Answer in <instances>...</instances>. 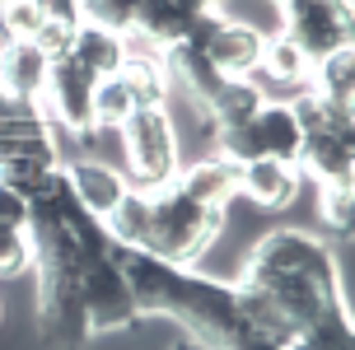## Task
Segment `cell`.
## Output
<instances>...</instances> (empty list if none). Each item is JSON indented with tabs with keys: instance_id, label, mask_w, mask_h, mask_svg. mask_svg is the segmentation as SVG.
Here are the masks:
<instances>
[{
	"instance_id": "obj_17",
	"label": "cell",
	"mask_w": 355,
	"mask_h": 350,
	"mask_svg": "<svg viewBox=\"0 0 355 350\" xmlns=\"http://www.w3.org/2000/svg\"><path fill=\"white\" fill-rule=\"evenodd\" d=\"M126 47H131V37H126V33L80 24V28H75V42H71V56L89 70V75H94V80H107V75H117V70H122Z\"/></svg>"
},
{
	"instance_id": "obj_9",
	"label": "cell",
	"mask_w": 355,
	"mask_h": 350,
	"mask_svg": "<svg viewBox=\"0 0 355 350\" xmlns=\"http://www.w3.org/2000/svg\"><path fill=\"white\" fill-rule=\"evenodd\" d=\"M300 168H309L322 187L351 182V173H355V126L309 131L304 136V150H300Z\"/></svg>"
},
{
	"instance_id": "obj_19",
	"label": "cell",
	"mask_w": 355,
	"mask_h": 350,
	"mask_svg": "<svg viewBox=\"0 0 355 350\" xmlns=\"http://www.w3.org/2000/svg\"><path fill=\"white\" fill-rule=\"evenodd\" d=\"M309 89L322 94V98H332V103H351L355 98V56H351V47H341V52L313 61Z\"/></svg>"
},
{
	"instance_id": "obj_8",
	"label": "cell",
	"mask_w": 355,
	"mask_h": 350,
	"mask_svg": "<svg viewBox=\"0 0 355 350\" xmlns=\"http://www.w3.org/2000/svg\"><path fill=\"white\" fill-rule=\"evenodd\" d=\"M33 276H37V332H42V341H52L56 350L85 346L94 327H89L85 299L75 290V280L56 276V271H33Z\"/></svg>"
},
{
	"instance_id": "obj_11",
	"label": "cell",
	"mask_w": 355,
	"mask_h": 350,
	"mask_svg": "<svg viewBox=\"0 0 355 350\" xmlns=\"http://www.w3.org/2000/svg\"><path fill=\"white\" fill-rule=\"evenodd\" d=\"M66 182H71L75 201H80L94 220H103L107 210L131 192V177H126L122 168L103 164V159H75V164H66Z\"/></svg>"
},
{
	"instance_id": "obj_14",
	"label": "cell",
	"mask_w": 355,
	"mask_h": 350,
	"mask_svg": "<svg viewBox=\"0 0 355 350\" xmlns=\"http://www.w3.org/2000/svg\"><path fill=\"white\" fill-rule=\"evenodd\" d=\"M47 56L37 52L33 42H5L0 47V89L15 103H37V94L47 85Z\"/></svg>"
},
{
	"instance_id": "obj_13",
	"label": "cell",
	"mask_w": 355,
	"mask_h": 350,
	"mask_svg": "<svg viewBox=\"0 0 355 350\" xmlns=\"http://www.w3.org/2000/svg\"><path fill=\"white\" fill-rule=\"evenodd\" d=\"M173 187H182V192L192 196V201H201V206L225 210L234 196H239V168L220 155H206V159H196V164H187V168H178Z\"/></svg>"
},
{
	"instance_id": "obj_3",
	"label": "cell",
	"mask_w": 355,
	"mask_h": 350,
	"mask_svg": "<svg viewBox=\"0 0 355 350\" xmlns=\"http://www.w3.org/2000/svg\"><path fill=\"white\" fill-rule=\"evenodd\" d=\"M122 145H126V177L136 192H159L178 177L182 168V145H178V126L168 117L164 103H145L136 107L122 126Z\"/></svg>"
},
{
	"instance_id": "obj_16",
	"label": "cell",
	"mask_w": 355,
	"mask_h": 350,
	"mask_svg": "<svg viewBox=\"0 0 355 350\" xmlns=\"http://www.w3.org/2000/svg\"><path fill=\"white\" fill-rule=\"evenodd\" d=\"M309 70H313V61L290 42L285 33L266 37L262 42V56H257V70H252V80L257 85H276V89H290V94H300V89H309Z\"/></svg>"
},
{
	"instance_id": "obj_21",
	"label": "cell",
	"mask_w": 355,
	"mask_h": 350,
	"mask_svg": "<svg viewBox=\"0 0 355 350\" xmlns=\"http://www.w3.org/2000/svg\"><path fill=\"white\" fill-rule=\"evenodd\" d=\"M131 19H136V0H80V24L131 33Z\"/></svg>"
},
{
	"instance_id": "obj_25",
	"label": "cell",
	"mask_w": 355,
	"mask_h": 350,
	"mask_svg": "<svg viewBox=\"0 0 355 350\" xmlns=\"http://www.w3.org/2000/svg\"><path fill=\"white\" fill-rule=\"evenodd\" d=\"M0 225L28 229V196L19 192L15 182H5V177H0Z\"/></svg>"
},
{
	"instance_id": "obj_27",
	"label": "cell",
	"mask_w": 355,
	"mask_h": 350,
	"mask_svg": "<svg viewBox=\"0 0 355 350\" xmlns=\"http://www.w3.org/2000/svg\"><path fill=\"white\" fill-rule=\"evenodd\" d=\"M173 350H206V346H201V341H196V336H182V341H178Z\"/></svg>"
},
{
	"instance_id": "obj_22",
	"label": "cell",
	"mask_w": 355,
	"mask_h": 350,
	"mask_svg": "<svg viewBox=\"0 0 355 350\" xmlns=\"http://www.w3.org/2000/svg\"><path fill=\"white\" fill-rule=\"evenodd\" d=\"M33 271V243H28V229L0 225V276H24Z\"/></svg>"
},
{
	"instance_id": "obj_31",
	"label": "cell",
	"mask_w": 355,
	"mask_h": 350,
	"mask_svg": "<svg viewBox=\"0 0 355 350\" xmlns=\"http://www.w3.org/2000/svg\"><path fill=\"white\" fill-rule=\"evenodd\" d=\"M276 5H290V0H276Z\"/></svg>"
},
{
	"instance_id": "obj_24",
	"label": "cell",
	"mask_w": 355,
	"mask_h": 350,
	"mask_svg": "<svg viewBox=\"0 0 355 350\" xmlns=\"http://www.w3.org/2000/svg\"><path fill=\"white\" fill-rule=\"evenodd\" d=\"M351 215H355V192L351 182H337V187H322V220L332 229H351Z\"/></svg>"
},
{
	"instance_id": "obj_30",
	"label": "cell",
	"mask_w": 355,
	"mask_h": 350,
	"mask_svg": "<svg viewBox=\"0 0 355 350\" xmlns=\"http://www.w3.org/2000/svg\"><path fill=\"white\" fill-rule=\"evenodd\" d=\"M285 350H309V346H304V341H290V346H285Z\"/></svg>"
},
{
	"instance_id": "obj_7",
	"label": "cell",
	"mask_w": 355,
	"mask_h": 350,
	"mask_svg": "<svg viewBox=\"0 0 355 350\" xmlns=\"http://www.w3.org/2000/svg\"><path fill=\"white\" fill-rule=\"evenodd\" d=\"M182 42H192L196 52L211 56V66L220 70V75H252V70H257V56H262L266 33L252 28V24H243V19H230V15H220V10H206V15L187 28Z\"/></svg>"
},
{
	"instance_id": "obj_29",
	"label": "cell",
	"mask_w": 355,
	"mask_h": 350,
	"mask_svg": "<svg viewBox=\"0 0 355 350\" xmlns=\"http://www.w3.org/2000/svg\"><path fill=\"white\" fill-rule=\"evenodd\" d=\"M10 103H15V98H10V94H5V89H0V107H10Z\"/></svg>"
},
{
	"instance_id": "obj_15",
	"label": "cell",
	"mask_w": 355,
	"mask_h": 350,
	"mask_svg": "<svg viewBox=\"0 0 355 350\" xmlns=\"http://www.w3.org/2000/svg\"><path fill=\"white\" fill-rule=\"evenodd\" d=\"M117 80L136 94V103H141V107L145 103H164V98H168V89H173L159 47H150V42H141V37H131V47H126V61H122V70H117Z\"/></svg>"
},
{
	"instance_id": "obj_28",
	"label": "cell",
	"mask_w": 355,
	"mask_h": 350,
	"mask_svg": "<svg viewBox=\"0 0 355 350\" xmlns=\"http://www.w3.org/2000/svg\"><path fill=\"white\" fill-rule=\"evenodd\" d=\"M201 5H206V10H220V5H225V0H201Z\"/></svg>"
},
{
	"instance_id": "obj_18",
	"label": "cell",
	"mask_w": 355,
	"mask_h": 350,
	"mask_svg": "<svg viewBox=\"0 0 355 350\" xmlns=\"http://www.w3.org/2000/svg\"><path fill=\"white\" fill-rule=\"evenodd\" d=\"M103 234L112 247H136L141 252L145 238H150V192H131L117 201V206L103 215Z\"/></svg>"
},
{
	"instance_id": "obj_10",
	"label": "cell",
	"mask_w": 355,
	"mask_h": 350,
	"mask_svg": "<svg viewBox=\"0 0 355 350\" xmlns=\"http://www.w3.org/2000/svg\"><path fill=\"white\" fill-rule=\"evenodd\" d=\"M206 15L201 0H136V19H131V33L126 37H141L150 47H173L187 37L196 19Z\"/></svg>"
},
{
	"instance_id": "obj_20",
	"label": "cell",
	"mask_w": 355,
	"mask_h": 350,
	"mask_svg": "<svg viewBox=\"0 0 355 350\" xmlns=\"http://www.w3.org/2000/svg\"><path fill=\"white\" fill-rule=\"evenodd\" d=\"M136 94L117 80V75H107V80H98L94 85V131H122L126 117L136 112Z\"/></svg>"
},
{
	"instance_id": "obj_2",
	"label": "cell",
	"mask_w": 355,
	"mask_h": 350,
	"mask_svg": "<svg viewBox=\"0 0 355 350\" xmlns=\"http://www.w3.org/2000/svg\"><path fill=\"white\" fill-rule=\"evenodd\" d=\"M220 225H225V210L201 206L168 182L159 192H150V238L141 252H155L173 266H196L206 257V247L215 243Z\"/></svg>"
},
{
	"instance_id": "obj_6",
	"label": "cell",
	"mask_w": 355,
	"mask_h": 350,
	"mask_svg": "<svg viewBox=\"0 0 355 350\" xmlns=\"http://www.w3.org/2000/svg\"><path fill=\"white\" fill-rule=\"evenodd\" d=\"M281 33L309 61L351 47V0H290L281 5Z\"/></svg>"
},
{
	"instance_id": "obj_12",
	"label": "cell",
	"mask_w": 355,
	"mask_h": 350,
	"mask_svg": "<svg viewBox=\"0 0 355 350\" xmlns=\"http://www.w3.org/2000/svg\"><path fill=\"white\" fill-rule=\"evenodd\" d=\"M239 196H248L262 210H281L300 196V168L281 159H248L239 164Z\"/></svg>"
},
{
	"instance_id": "obj_5",
	"label": "cell",
	"mask_w": 355,
	"mask_h": 350,
	"mask_svg": "<svg viewBox=\"0 0 355 350\" xmlns=\"http://www.w3.org/2000/svg\"><path fill=\"white\" fill-rule=\"evenodd\" d=\"M94 75H89L71 52L56 56L47 66V85L37 94V112L47 117L52 131H66V136H89L94 131Z\"/></svg>"
},
{
	"instance_id": "obj_1",
	"label": "cell",
	"mask_w": 355,
	"mask_h": 350,
	"mask_svg": "<svg viewBox=\"0 0 355 350\" xmlns=\"http://www.w3.org/2000/svg\"><path fill=\"white\" fill-rule=\"evenodd\" d=\"M243 285L262 290L295 322V332H304L332 304H346V290H341V276H337V262H332L327 243L304 234V229L266 234L262 243L248 252Z\"/></svg>"
},
{
	"instance_id": "obj_26",
	"label": "cell",
	"mask_w": 355,
	"mask_h": 350,
	"mask_svg": "<svg viewBox=\"0 0 355 350\" xmlns=\"http://www.w3.org/2000/svg\"><path fill=\"white\" fill-rule=\"evenodd\" d=\"M47 19H61V24H80V0H33Z\"/></svg>"
},
{
	"instance_id": "obj_23",
	"label": "cell",
	"mask_w": 355,
	"mask_h": 350,
	"mask_svg": "<svg viewBox=\"0 0 355 350\" xmlns=\"http://www.w3.org/2000/svg\"><path fill=\"white\" fill-rule=\"evenodd\" d=\"M75 28L80 24H61V19H42V28L33 33V47L47 61H56V56H66L71 52V42H75Z\"/></svg>"
},
{
	"instance_id": "obj_4",
	"label": "cell",
	"mask_w": 355,
	"mask_h": 350,
	"mask_svg": "<svg viewBox=\"0 0 355 350\" xmlns=\"http://www.w3.org/2000/svg\"><path fill=\"white\" fill-rule=\"evenodd\" d=\"M75 290H80V299H85V313H89L94 336L98 332H126V327L141 322L136 295H131V285H126L112 247L98 252V257H89V262L75 271Z\"/></svg>"
}]
</instances>
